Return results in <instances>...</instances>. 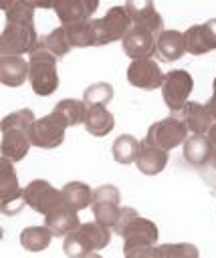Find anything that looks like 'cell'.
<instances>
[{
    "label": "cell",
    "instance_id": "obj_17",
    "mask_svg": "<svg viewBox=\"0 0 216 258\" xmlns=\"http://www.w3.org/2000/svg\"><path fill=\"white\" fill-rule=\"evenodd\" d=\"M166 163H168V151L166 149L157 147L155 143H151L147 139L139 141V153H137L135 165L143 175H157L166 167Z\"/></svg>",
    "mask_w": 216,
    "mask_h": 258
},
{
    "label": "cell",
    "instance_id": "obj_34",
    "mask_svg": "<svg viewBox=\"0 0 216 258\" xmlns=\"http://www.w3.org/2000/svg\"><path fill=\"white\" fill-rule=\"evenodd\" d=\"M93 202H121V191L113 183H103L93 189Z\"/></svg>",
    "mask_w": 216,
    "mask_h": 258
},
{
    "label": "cell",
    "instance_id": "obj_27",
    "mask_svg": "<svg viewBox=\"0 0 216 258\" xmlns=\"http://www.w3.org/2000/svg\"><path fill=\"white\" fill-rule=\"evenodd\" d=\"M111 153H113V159L121 165L135 163L137 153H139V139H135L129 133H123V135L115 137V141L111 145Z\"/></svg>",
    "mask_w": 216,
    "mask_h": 258
},
{
    "label": "cell",
    "instance_id": "obj_33",
    "mask_svg": "<svg viewBox=\"0 0 216 258\" xmlns=\"http://www.w3.org/2000/svg\"><path fill=\"white\" fill-rule=\"evenodd\" d=\"M157 252L161 258H200V252L196 244L190 242H170V244H159Z\"/></svg>",
    "mask_w": 216,
    "mask_h": 258
},
{
    "label": "cell",
    "instance_id": "obj_3",
    "mask_svg": "<svg viewBox=\"0 0 216 258\" xmlns=\"http://www.w3.org/2000/svg\"><path fill=\"white\" fill-rule=\"evenodd\" d=\"M111 232L97 222H85L75 232L67 234L63 240V252L67 258H87L95 250L109 246Z\"/></svg>",
    "mask_w": 216,
    "mask_h": 258
},
{
    "label": "cell",
    "instance_id": "obj_38",
    "mask_svg": "<svg viewBox=\"0 0 216 258\" xmlns=\"http://www.w3.org/2000/svg\"><path fill=\"white\" fill-rule=\"evenodd\" d=\"M206 137H208V141L212 143V147L216 149V121H212V125H210V129H208Z\"/></svg>",
    "mask_w": 216,
    "mask_h": 258
},
{
    "label": "cell",
    "instance_id": "obj_18",
    "mask_svg": "<svg viewBox=\"0 0 216 258\" xmlns=\"http://www.w3.org/2000/svg\"><path fill=\"white\" fill-rule=\"evenodd\" d=\"M176 117L186 125V129L192 135H204V133H208V129L212 125V117H210L206 105L196 103V101H188L180 109V113H176Z\"/></svg>",
    "mask_w": 216,
    "mask_h": 258
},
{
    "label": "cell",
    "instance_id": "obj_25",
    "mask_svg": "<svg viewBox=\"0 0 216 258\" xmlns=\"http://www.w3.org/2000/svg\"><path fill=\"white\" fill-rule=\"evenodd\" d=\"M52 115H57L67 127H73V125H79L85 121V113H87V107L83 101L79 99H63L55 105V109L50 111Z\"/></svg>",
    "mask_w": 216,
    "mask_h": 258
},
{
    "label": "cell",
    "instance_id": "obj_13",
    "mask_svg": "<svg viewBox=\"0 0 216 258\" xmlns=\"http://www.w3.org/2000/svg\"><path fill=\"white\" fill-rule=\"evenodd\" d=\"M127 81L129 85L143 89V91H153V89H161L164 83V73L159 69V64L153 58H141V60H131V64L127 67Z\"/></svg>",
    "mask_w": 216,
    "mask_h": 258
},
{
    "label": "cell",
    "instance_id": "obj_15",
    "mask_svg": "<svg viewBox=\"0 0 216 258\" xmlns=\"http://www.w3.org/2000/svg\"><path fill=\"white\" fill-rule=\"evenodd\" d=\"M97 6L99 4L95 0H57V2H52V10L57 12L61 26H71V24L91 20Z\"/></svg>",
    "mask_w": 216,
    "mask_h": 258
},
{
    "label": "cell",
    "instance_id": "obj_11",
    "mask_svg": "<svg viewBox=\"0 0 216 258\" xmlns=\"http://www.w3.org/2000/svg\"><path fill=\"white\" fill-rule=\"evenodd\" d=\"M67 125L52 113L38 117L32 127V145L40 149H55L65 141Z\"/></svg>",
    "mask_w": 216,
    "mask_h": 258
},
{
    "label": "cell",
    "instance_id": "obj_1",
    "mask_svg": "<svg viewBox=\"0 0 216 258\" xmlns=\"http://www.w3.org/2000/svg\"><path fill=\"white\" fill-rule=\"evenodd\" d=\"M34 113L30 109H18L8 113L0 121V151L2 157L8 161H20L26 157L28 149L32 147V127H34Z\"/></svg>",
    "mask_w": 216,
    "mask_h": 258
},
{
    "label": "cell",
    "instance_id": "obj_22",
    "mask_svg": "<svg viewBox=\"0 0 216 258\" xmlns=\"http://www.w3.org/2000/svg\"><path fill=\"white\" fill-rule=\"evenodd\" d=\"M44 226L52 232V236H63L65 238L67 234L75 232L81 226V220H79L77 212L63 206L59 210H52L48 216H44Z\"/></svg>",
    "mask_w": 216,
    "mask_h": 258
},
{
    "label": "cell",
    "instance_id": "obj_37",
    "mask_svg": "<svg viewBox=\"0 0 216 258\" xmlns=\"http://www.w3.org/2000/svg\"><path fill=\"white\" fill-rule=\"evenodd\" d=\"M206 167H208V175H206V177H208V181H210L212 177H216V149H214V153H212V157H210V161H208ZM206 167H204V169H206ZM212 185H216V181H214Z\"/></svg>",
    "mask_w": 216,
    "mask_h": 258
},
{
    "label": "cell",
    "instance_id": "obj_26",
    "mask_svg": "<svg viewBox=\"0 0 216 258\" xmlns=\"http://www.w3.org/2000/svg\"><path fill=\"white\" fill-rule=\"evenodd\" d=\"M52 232L46 226H28L20 232V244L28 252H42L50 246Z\"/></svg>",
    "mask_w": 216,
    "mask_h": 258
},
{
    "label": "cell",
    "instance_id": "obj_28",
    "mask_svg": "<svg viewBox=\"0 0 216 258\" xmlns=\"http://www.w3.org/2000/svg\"><path fill=\"white\" fill-rule=\"evenodd\" d=\"M40 44H42L50 54H55L57 58H63V56L73 48V44H71V40H69V36H67L65 26L52 28L44 38H40Z\"/></svg>",
    "mask_w": 216,
    "mask_h": 258
},
{
    "label": "cell",
    "instance_id": "obj_23",
    "mask_svg": "<svg viewBox=\"0 0 216 258\" xmlns=\"http://www.w3.org/2000/svg\"><path fill=\"white\" fill-rule=\"evenodd\" d=\"M87 133L95 135V137H105L113 131L115 127V119L113 115L107 111V107L103 105H95V107H87L85 113V121H83Z\"/></svg>",
    "mask_w": 216,
    "mask_h": 258
},
{
    "label": "cell",
    "instance_id": "obj_36",
    "mask_svg": "<svg viewBox=\"0 0 216 258\" xmlns=\"http://www.w3.org/2000/svg\"><path fill=\"white\" fill-rule=\"evenodd\" d=\"M206 109H208V113H210L212 121H216V77H214V81H212V97L208 99Z\"/></svg>",
    "mask_w": 216,
    "mask_h": 258
},
{
    "label": "cell",
    "instance_id": "obj_6",
    "mask_svg": "<svg viewBox=\"0 0 216 258\" xmlns=\"http://www.w3.org/2000/svg\"><path fill=\"white\" fill-rule=\"evenodd\" d=\"M91 22L95 30V46L115 42L123 38L131 28V20L125 6H111L103 18H93Z\"/></svg>",
    "mask_w": 216,
    "mask_h": 258
},
{
    "label": "cell",
    "instance_id": "obj_12",
    "mask_svg": "<svg viewBox=\"0 0 216 258\" xmlns=\"http://www.w3.org/2000/svg\"><path fill=\"white\" fill-rule=\"evenodd\" d=\"M127 14H129V20H131V26L133 28H139V30H145L153 36H157L161 32V16L159 12L155 10L153 2L149 0H129L123 4Z\"/></svg>",
    "mask_w": 216,
    "mask_h": 258
},
{
    "label": "cell",
    "instance_id": "obj_24",
    "mask_svg": "<svg viewBox=\"0 0 216 258\" xmlns=\"http://www.w3.org/2000/svg\"><path fill=\"white\" fill-rule=\"evenodd\" d=\"M63 200L65 206L73 212L85 210L87 206L93 204V189L85 183V181H69L63 185Z\"/></svg>",
    "mask_w": 216,
    "mask_h": 258
},
{
    "label": "cell",
    "instance_id": "obj_10",
    "mask_svg": "<svg viewBox=\"0 0 216 258\" xmlns=\"http://www.w3.org/2000/svg\"><path fill=\"white\" fill-rule=\"evenodd\" d=\"M145 139L155 143L157 147H161L166 151H172L174 147L184 145V141L188 139V129L176 115H170L166 119H159V121L151 123L149 129H147Z\"/></svg>",
    "mask_w": 216,
    "mask_h": 258
},
{
    "label": "cell",
    "instance_id": "obj_39",
    "mask_svg": "<svg viewBox=\"0 0 216 258\" xmlns=\"http://www.w3.org/2000/svg\"><path fill=\"white\" fill-rule=\"evenodd\" d=\"M87 258H103V256H99V254H95V252H93V254H89Z\"/></svg>",
    "mask_w": 216,
    "mask_h": 258
},
{
    "label": "cell",
    "instance_id": "obj_2",
    "mask_svg": "<svg viewBox=\"0 0 216 258\" xmlns=\"http://www.w3.org/2000/svg\"><path fill=\"white\" fill-rule=\"evenodd\" d=\"M113 232L117 236H121L123 252L131 250V248H141V246H155L157 236H159L155 222L139 216L137 210L131 206H125L119 210Z\"/></svg>",
    "mask_w": 216,
    "mask_h": 258
},
{
    "label": "cell",
    "instance_id": "obj_29",
    "mask_svg": "<svg viewBox=\"0 0 216 258\" xmlns=\"http://www.w3.org/2000/svg\"><path fill=\"white\" fill-rule=\"evenodd\" d=\"M93 20V18H91ZM91 20H85V22H79V24H71V26H65L67 30V36L75 46H95V30H93V22Z\"/></svg>",
    "mask_w": 216,
    "mask_h": 258
},
{
    "label": "cell",
    "instance_id": "obj_19",
    "mask_svg": "<svg viewBox=\"0 0 216 258\" xmlns=\"http://www.w3.org/2000/svg\"><path fill=\"white\" fill-rule=\"evenodd\" d=\"M182 147H184V149H182L184 161H186L188 165L196 167V169H204V167L208 165L212 153H214V147H212V143L208 141L206 135H190V137L184 141Z\"/></svg>",
    "mask_w": 216,
    "mask_h": 258
},
{
    "label": "cell",
    "instance_id": "obj_30",
    "mask_svg": "<svg viewBox=\"0 0 216 258\" xmlns=\"http://www.w3.org/2000/svg\"><path fill=\"white\" fill-rule=\"evenodd\" d=\"M113 99V87L109 83H93L83 91V103L85 107H95V105H103L107 107Z\"/></svg>",
    "mask_w": 216,
    "mask_h": 258
},
{
    "label": "cell",
    "instance_id": "obj_16",
    "mask_svg": "<svg viewBox=\"0 0 216 258\" xmlns=\"http://www.w3.org/2000/svg\"><path fill=\"white\" fill-rule=\"evenodd\" d=\"M123 52L131 60H141V58H151L155 54V36L139 30V28H129V32L121 38Z\"/></svg>",
    "mask_w": 216,
    "mask_h": 258
},
{
    "label": "cell",
    "instance_id": "obj_9",
    "mask_svg": "<svg viewBox=\"0 0 216 258\" xmlns=\"http://www.w3.org/2000/svg\"><path fill=\"white\" fill-rule=\"evenodd\" d=\"M24 200H26V206H30L36 214H42V216H48L52 210H59L65 206L63 191L52 187L46 179H32L24 187Z\"/></svg>",
    "mask_w": 216,
    "mask_h": 258
},
{
    "label": "cell",
    "instance_id": "obj_4",
    "mask_svg": "<svg viewBox=\"0 0 216 258\" xmlns=\"http://www.w3.org/2000/svg\"><path fill=\"white\" fill-rule=\"evenodd\" d=\"M30 64V73H28V81L32 91L38 97H48L59 89V73H57V56L50 54L40 42L36 46V50L30 54L28 58Z\"/></svg>",
    "mask_w": 216,
    "mask_h": 258
},
{
    "label": "cell",
    "instance_id": "obj_8",
    "mask_svg": "<svg viewBox=\"0 0 216 258\" xmlns=\"http://www.w3.org/2000/svg\"><path fill=\"white\" fill-rule=\"evenodd\" d=\"M192 89H194V81L188 71H184V69L168 71V75H164V83H161V97H164L166 107L174 115L180 113V109L188 103Z\"/></svg>",
    "mask_w": 216,
    "mask_h": 258
},
{
    "label": "cell",
    "instance_id": "obj_5",
    "mask_svg": "<svg viewBox=\"0 0 216 258\" xmlns=\"http://www.w3.org/2000/svg\"><path fill=\"white\" fill-rule=\"evenodd\" d=\"M40 38L34 24L26 22H6L0 34V52L2 56H22L32 54Z\"/></svg>",
    "mask_w": 216,
    "mask_h": 258
},
{
    "label": "cell",
    "instance_id": "obj_14",
    "mask_svg": "<svg viewBox=\"0 0 216 258\" xmlns=\"http://www.w3.org/2000/svg\"><path fill=\"white\" fill-rule=\"evenodd\" d=\"M186 50L194 56L216 50V18L206 20L204 24H194L184 32Z\"/></svg>",
    "mask_w": 216,
    "mask_h": 258
},
{
    "label": "cell",
    "instance_id": "obj_35",
    "mask_svg": "<svg viewBox=\"0 0 216 258\" xmlns=\"http://www.w3.org/2000/svg\"><path fill=\"white\" fill-rule=\"evenodd\" d=\"M125 258H161L157 252V246H141V248H131L123 252Z\"/></svg>",
    "mask_w": 216,
    "mask_h": 258
},
{
    "label": "cell",
    "instance_id": "obj_21",
    "mask_svg": "<svg viewBox=\"0 0 216 258\" xmlns=\"http://www.w3.org/2000/svg\"><path fill=\"white\" fill-rule=\"evenodd\" d=\"M30 73L28 60L22 56H2L0 58V83L6 87H20Z\"/></svg>",
    "mask_w": 216,
    "mask_h": 258
},
{
    "label": "cell",
    "instance_id": "obj_32",
    "mask_svg": "<svg viewBox=\"0 0 216 258\" xmlns=\"http://www.w3.org/2000/svg\"><path fill=\"white\" fill-rule=\"evenodd\" d=\"M2 10L6 12L8 22H26V24H34V4H32V2L14 0V2H8L6 6H2Z\"/></svg>",
    "mask_w": 216,
    "mask_h": 258
},
{
    "label": "cell",
    "instance_id": "obj_20",
    "mask_svg": "<svg viewBox=\"0 0 216 258\" xmlns=\"http://www.w3.org/2000/svg\"><path fill=\"white\" fill-rule=\"evenodd\" d=\"M155 52L159 54L161 60H178L182 58L186 50V38L184 32L180 30H161L155 36Z\"/></svg>",
    "mask_w": 216,
    "mask_h": 258
},
{
    "label": "cell",
    "instance_id": "obj_31",
    "mask_svg": "<svg viewBox=\"0 0 216 258\" xmlns=\"http://www.w3.org/2000/svg\"><path fill=\"white\" fill-rule=\"evenodd\" d=\"M91 210H93L95 222H97L99 226H103V228H107V230H113L121 206L115 204V202H93V204H91Z\"/></svg>",
    "mask_w": 216,
    "mask_h": 258
},
{
    "label": "cell",
    "instance_id": "obj_7",
    "mask_svg": "<svg viewBox=\"0 0 216 258\" xmlns=\"http://www.w3.org/2000/svg\"><path fill=\"white\" fill-rule=\"evenodd\" d=\"M26 206L24 189L18 185V177L12 161L0 159V210L6 216H16Z\"/></svg>",
    "mask_w": 216,
    "mask_h": 258
}]
</instances>
